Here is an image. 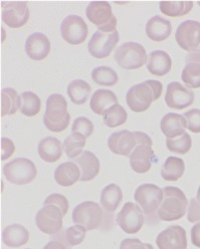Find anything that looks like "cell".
I'll return each mask as SVG.
<instances>
[{
    "mask_svg": "<svg viewBox=\"0 0 200 249\" xmlns=\"http://www.w3.org/2000/svg\"><path fill=\"white\" fill-rule=\"evenodd\" d=\"M163 93V86L160 82L147 80L129 89L126 102L131 111L143 113L147 111L153 102L160 99Z\"/></svg>",
    "mask_w": 200,
    "mask_h": 249,
    "instance_id": "6da1fadb",
    "label": "cell"
},
{
    "mask_svg": "<svg viewBox=\"0 0 200 249\" xmlns=\"http://www.w3.org/2000/svg\"><path fill=\"white\" fill-rule=\"evenodd\" d=\"M164 198L157 211L160 220L171 222L181 219L188 210L189 202L184 192L174 186H167L163 189Z\"/></svg>",
    "mask_w": 200,
    "mask_h": 249,
    "instance_id": "7a4b0ae2",
    "label": "cell"
},
{
    "mask_svg": "<svg viewBox=\"0 0 200 249\" xmlns=\"http://www.w3.org/2000/svg\"><path fill=\"white\" fill-rule=\"evenodd\" d=\"M71 122L66 98L59 93H53L47 100V110L43 116L44 126L51 132L60 133L67 130Z\"/></svg>",
    "mask_w": 200,
    "mask_h": 249,
    "instance_id": "3957f363",
    "label": "cell"
},
{
    "mask_svg": "<svg viewBox=\"0 0 200 249\" xmlns=\"http://www.w3.org/2000/svg\"><path fill=\"white\" fill-rule=\"evenodd\" d=\"M147 53L144 46L138 42H125L115 52V60L123 70H137L147 64Z\"/></svg>",
    "mask_w": 200,
    "mask_h": 249,
    "instance_id": "277c9868",
    "label": "cell"
},
{
    "mask_svg": "<svg viewBox=\"0 0 200 249\" xmlns=\"http://www.w3.org/2000/svg\"><path fill=\"white\" fill-rule=\"evenodd\" d=\"M86 15L87 18L103 33L112 34L117 30V18L109 2L91 1L87 7Z\"/></svg>",
    "mask_w": 200,
    "mask_h": 249,
    "instance_id": "5b68a950",
    "label": "cell"
},
{
    "mask_svg": "<svg viewBox=\"0 0 200 249\" xmlns=\"http://www.w3.org/2000/svg\"><path fill=\"white\" fill-rule=\"evenodd\" d=\"M3 174L12 184L26 185L36 179L37 169L32 160L17 158L4 165Z\"/></svg>",
    "mask_w": 200,
    "mask_h": 249,
    "instance_id": "8992f818",
    "label": "cell"
},
{
    "mask_svg": "<svg viewBox=\"0 0 200 249\" xmlns=\"http://www.w3.org/2000/svg\"><path fill=\"white\" fill-rule=\"evenodd\" d=\"M164 198L163 189L155 184L146 183L140 185L135 191L134 199L144 214L151 216L156 214Z\"/></svg>",
    "mask_w": 200,
    "mask_h": 249,
    "instance_id": "52a82bcc",
    "label": "cell"
},
{
    "mask_svg": "<svg viewBox=\"0 0 200 249\" xmlns=\"http://www.w3.org/2000/svg\"><path fill=\"white\" fill-rule=\"evenodd\" d=\"M104 212L102 207L94 201H85L75 206L73 211V222L82 225L87 230H95L103 222Z\"/></svg>",
    "mask_w": 200,
    "mask_h": 249,
    "instance_id": "ba28073f",
    "label": "cell"
},
{
    "mask_svg": "<svg viewBox=\"0 0 200 249\" xmlns=\"http://www.w3.org/2000/svg\"><path fill=\"white\" fill-rule=\"evenodd\" d=\"M64 216L66 215L60 207L44 202L42 208L36 214V223L41 232L49 235H54L63 228Z\"/></svg>",
    "mask_w": 200,
    "mask_h": 249,
    "instance_id": "9c48e42d",
    "label": "cell"
},
{
    "mask_svg": "<svg viewBox=\"0 0 200 249\" xmlns=\"http://www.w3.org/2000/svg\"><path fill=\"white\" fill-rule=\"evenodd\" d=\"M175 39L180 48L189 53L200 52V21H183L177 27Z\"/></svg>",
    "mask_w": 200,
    "mask_h": 249,
    "instance_id": "30bf717a",
    "label": "cell"
},
{
    "mask_svg": "<svg viewBox=\"0 0 200 249\" xmlns=\"http://www.w3.org/2000/svg\"><path fill=\"white\" fill-rule=\"evenodd\" d=\"M117 223L128 234H136L145 223L144 212L133 202H127L117 215Z\"/></svg>",
    "mask_w": 200,
    "mask_h": 249,
    "instance_id": "8fae6325",
    "label": "cell"
},
{
    "mask_svg": "<svg viewBox=\"0 0 200 249\" xmlns=\"http://www.w3.org/2000/svg\"><path fill=\"white\" fill-rule=\"evenodd\" d=\"M60 35L68 43L72 45H79L87 39L89 28L83 18L72 14L61 22Z\"/></svg>",
    "mask_w": 200,
    "mask_h": 249,
    "instance_id": "7c38bea8",
    "label": "cell"
},
{
    "mask_svg": "<svg viewBox=\"0 0 200 249\" xmlns=\"http://www.w3.org/2000/svg\"><path fill=\"white\" fill-rule=\"evenodd\" d=\"M119 39V33L117 30L112 34H106L97 30L89 41L88 51L91 56L96 58H106L112 53Z\"/></svg>",
    "mask_w": 200,
    "mask_h": 249,
    "instance_id": "4fadbf2b",
    "label": "cell"
},
{
    "mask_svg": "<svg viewBox=\"0 0 200 249\" xmlns=\"http://www.w3.org/2000/svg\"><path fill=\"white\" fill-rule=\"evenodd\" d=\"M194 99V92L178 82H172L167 87L165 103L173 110H184L193 104Z\"/></svg>",
    "mask_w": 200,
    "mask_h": 249,
    "instance_id": "5bb4252c",
    "label": "cell"
},
{
    "mask_svg": "<svg viewBox=\"0 0 200 249\" xmlns=\"http://www.w3.org/2000/svg\"><path fill=\"white\" fill-rule=\"evenodd\" d=\"M156 244L159 249H187L186 231L180 225H171L157 235Z\"/></svg>",
    "mask_w": 200,
    "mask_h": 249,
    "instance_id": "9a60e30c",
    "label": "cell"
},
{
    "mask_svg": "<svg viewBox=\"0 0 200 249\" xmlns=\"http://www.w3.org/2000/svg\"><path fill=\"white\" fill-rule=\"evenodd\" d=\"M2 20L10 28H20L29 19V9L25 1L3 2Z\"/></svg>",
    "mask_w": 200,
    "mask_h": 249,
    "instance_id": "2e32d148",
    "label": "cell"
},
{
    "mask_svg": "<svg viewBox=\"0 0 200 249\" xmlns=\"http://www.w3.org/2000/svg\"><path fill=\"white\" fill-rule=\"evenodd\" d=\"M108 147L114 154L127 157L137 147L136 136L128 130L113 133L108 139Z\"/></svg>",
    "mask_w": 200,
    "mask_h": 249,
    "instance_id": "e0dca14e",
    "label": "cell"
},
{
    "mask_svg": "<svg viewBox=\"0 0 200 249\" xmlns=\"http://www.w3.org/2000/svg\"><path fill=\"white\" fill-rule=\"evenodd\" d=\"M51 49L52 44L49 37L41 33L30 35L25 42V52L28 57L36 61L47 58Z\"/></svg>",
    "mask_w": 200,
    "mask_h": 249,
    "instance_id": "ac0fdd59",
    "label": "cell"
},
{
    "mask_svg": "<svg viewBox=\"0 0 200 249\" xmlns=\"http://www.w3.org/2000/svg\"><path fill=\"white\" fill-rule=\"evenodd\" d=\"M129 158L130 166L134 172L144 174L151 169L152 162L155 159V152L150 146L137 145L129 156Z\"/></svg>",
    "mask_w": 200,
    "mask_h": 249,
    "instance_id": "d6986e66",
    "label": "cell"
},
{
    "mask_svg": "<svg viewBox=\"0 0 200 249\" xmlns=\"http://www.w3.org/2000/svg\"><path fill=\"white\" fill-rule=\"evenodd\" d=\"M81 170V181L88 182L95 179L100 172V161L97 156L90 151H84L78 158L73 159Z\"/></svg>",
    "mask_w": 200,
    "mask_h": 249,
    "instance_id": "ffe728a7",
    "label": "cell"
},
{
    "mask_svg": "<svg viewBox=\"0 0 200 249\" xmlns=\"http://www.w3.org/2000/svg\"><path fill=\"white\" fill-rule=\"evenodd\" d=\"M172 34L171 22L155 15L150 18L146 23V35L147 36L155 42H161L166 40Z\"/></svg>",
    "mask_w": 200,
    "mask_h": 249,
    "instance_id": "44dd1931",
    "label": "cell"
},
{
    "mask_svg": "<svg viewBox=\"0 0 200 249\" xmlns=\"http://www.w3.org/2000/svg\"><path fill=\"white\" fill-rule=\"evenodd\" d=\"M160 129L166 139L178 138L186 133V120L183 115L169 113L162 118Z\"/></svg>",
    "mask_w": 200,
    "mask_h": 249,
    "instance_id": "7402d4cb",
    "label": "cell"
},
{
    "mask_svg": "<svg viewBox=\"0 0 200 249\" xmlns=\"http://www.w3.org/2000/svg\"><path fill=\"white\" fill-rule=\"evenodd\" d=\"M146 65L150 73L164 76L171 71L172 59L164 51H154L149 53Z\"/></svg>",
    "mask_w": 200,
    "mask_h": 249,
    "instance_id": "603a6c76",
    "label": "cell"
},
{
    "mask_svg": "<svg viewBox=\"0 0 200 249\" xmlns=\"http://www.w3.org/2000/svg\"><path fill=\"white\" fill-rule=\"evenodd\" d=\"M39 157L48 163H55L63 155V145L58 139L55 137H47L42 139L38 144Z\"/></svg>",
    "mask_w": 200,
    "mask_h": 249,
    "instance_id": "cb8c5ba5",
    "label": "cell"
},
{
    "mask_svg": "<svg viewBox=\"0 0 200 249\" xmlns=\"http://www.w3.org/2000/svg\"><path fill=\"white\" fill-rule=\"evenodd\" d=\"M55 180L63 187L73 186L81 180V170L73 162H65L56 167L55 171Z\"/></svg>",
    "mask_w": 200,
    "mask_h": 249,
    "instance_id": "d4e9b609",
    "label": "cell"
},
{
    "mask_svg": "<svg viewBox=\"0 0 200 249\" xmlns=\"http://www.w3.org/2000/svg\"><path fill=\"white\" fill-rule=\"evenodd\" d=\"M118 104V98L112 90L97 89L91 98L90 107L95 114L104 116L108 108Z\"/></svg>",
    "mask_w": 200,
    "mask_h": 249,
    "instance_id": "484cf974",
    "label": "cell"
},
{
    "mask_svg": "<svg viewBox=\"0 0 200 249\" xmlns=\"http://www.w3.org/2000/svg\"><path fill=\"white\" fill-rule=\"evenodd\" d=\"M29 240L28 230L18 223L7 226L2 232V242L10 248H18Z\"/></svg>",
    "mask_w": 200,
    "mask_h": 249,
    "instance_id": "4316f807",
    "label": "cell"
},
{
    "mask_svg": "<svg viewBox=\"0 0 200 249\" xmlns=\"http://www.w3.org/2000/svg\"><path fill=\"white\" fill-rule=\"evenodd\" d=\"M123 200V191L117 184L106 186L101 193V205L108 212H114Z\"/></svg>",
    "mask_w": 200,
    "mask_h": 249,
    "instance_id": "83f0119b",
    "label": "cell"
},
{
    "mask_svg": "<svg viewBox=\"0 0 200 249\" xmlns=\"http://www.w3.org/2000/svg\"><path fill=\"white\" fill-rule=\"evenodd\" d=\"M185 164L181 158L168 157L161 167V176L167 182H176L184 174Z\"/></svg>",
    "mask_w": 200,
    "mask_h": 249,
    "instance_id": "f1b7e54d",
    "label": "cell"
},
{
    "mask_svg": "<svg viewBox=\"0 0 200 249\" xmlns=\"http://www.w3.org/2000/svg\"><path fill=\"white\" fill-rule=\"evenodd\" d=\"M21 107V98L18 91L11 88H5L1 91V117L17 114Z\"/></svg>",
    "mask_w": 200,
    "mask_h": 249,
    "instance_id": "f546056e",
    "label": "cell"
},
{
    "mask_svg": "<svg viewBox=\"0 0 200 249\" xmlns=\"http://www.w3.org/2000/svg\"><path fill=\"white\" fill-rule=\"evenodd\" d=\"M91 86L83 80H74L68 86L70 100L75 105H84L91 95Z\"/></svg>",
    "mask_w": 200,
    "mask_h": 249,
    "instance_id": "4dcf8cb0",
    "label": "cell"
},
{
    "mask_svg": "<svg viewBox=\"0 0 200 249\" xmlns=\"http://www.w3.org/2000/svg\"><path fill=\"white\" fill-rule=\"evenodd\" d=\"M160 11L169 18H180L188 14L193 8V1H161Z\"/></svg>",
    "mask_w": 200,
    "mask_h": 249,
    "instance_id": "1f68e13d",
    "label": "cell"
},
{
    "mask_svg": "<svg viewBox=\"0 0 200 249\" xmlns=\"http://www.w3.org/2000/svg\"><path fill=\"white\" fill-rule=\"evenodd\" d=\"M86 146V138L79 133H72L64 142V150L68 158L73 160L83 153Z\"/></svg>",
    "mask_w": 200,
    "mask_h": 249,
    "instance_id": "d6a6232c",
    "label": "cell"
},
{
    "mask_svg": "<svg viewBox=\"0 0 200 249\" xmlns=\"http://www.w3.org/2000/svg\"><path fill=\"white\" fill-rule=\"evenodd\" d=\"M21 107L20 112L26 117H35L41 110V101L36 93L24 91L20 95Z\"/></svg>",
    "mask_w": 200,
    "mask_h": 249,
    "instance_id": "836d02e7",
    "label": "cell"
},
{
    "mask_svg": "<svg viewBox=\"0 0 200 249\" xmlns=\"http://www.w3.org/2000/svg\"><path fill=\"white\" fill-rule=\"evenodd\" d=\"M104 124L109 128H116L125 124L128 119V114L126 110L121 105L116 104L108 108L107 112L103 116Z\"/></svg>",
    "mask_w": 200,
    "mask_h": 249,
    "instance_id": "e575fe53",
    "label": "cell"
},
{
    "mask_svg": "<svg viewBox=\"0 0 200 249\" xmlns=\"http://www.w3.org/2000/svg\"><path fill=\"white\" fill-rule=\"evenodd\" d=\"M91 79L99 86L113 87L118 83L119 76L118 73L111 68L99 67L91 71Z\"/></svg>",
    "mask_w": 200,
    "mask_h": 249,
    "instance_id": "d590c367",
    "label": "cell"
},
{
    "mask_svg": "<svg viewBox=\"0 0 200 249\" xmlns=\"http://www.w3.org/2000/svg\"><path fill=\"white\" fill-rule=\"evenodd\" d=\"M181 80L188 89H199L200 62H186L181 73Z\"/></svg>",
    "mask_w": 200,
    "mask_h": 249,
    "instance_id": "8d00e7d4",
    "label": "cell"
},
{
    "mask_svg": "<svg viewBox=\"0 0 200 249\" xmlns=\"http://www.w3.org/2000/svg\"><path fill=\"white\" fill-rule=\"evenodd\" d=\"M192 146V140L189 134L185 133L182 136L175 139H166V147L167 149L178 155L187 154Z\"/></svg>",
    "mask_w": 200,
    "mask_h": 249,
    "instance_id": "74e56055",
    "label": "cell"
},
{
    "mask_svg": "<svg viewBox=\"0 0 200 249\" xmlns=\"http://www.w3.org/2000/svg\"><path fill=\"white\" fill-rule=\"evenodd\" d=\"M87 229L82 225H73L69 227L65 232V239L69 246H76L81 244L87 234Z\"/></svg>",
    "mask_w": 200,
    "mask_h": 249,
    "instance_id": "f35d334b",
    "label": "cell"
},
{
    "mask_svg": "<svg viewBox=\"0 0 200 249\" xmlns=\"http://www.w3.org/2000/svg\"><path fill=\"white\" fill-rule=\"evenodd\" d=\"M72 133L82 134L86 139L94 133V124L91 120L85 117H79L73 121Z\"/></svg>",
    "mask_w": 200,
    "mask_h": 249,
    "instance_id": "ab89813d",
    "label": "cell"
},
{
    "mask_svg": "<svg viewBox=\"0 0 200 249\" xmlns=\"http://www.w3.org/2000/svg\"><path fill=\"white\" fill-rule=\"evenodd\" d=\"M186 120V128L195 134H200V110L193 108L183 115Z\"/></svg>",
    "mask_w": 200,
    "mask_h": 249,
    "instance_id": "60d3db41",
    "label": "cell"
},
{
    "mask_svg": "<svg viewBox=\"0 0 200 249\" xmlns=\"http://www.w3.org/2000/svg\"><path fill=\"white\" fill-rule=\"evenodd\" d=\"M187 220L190 223L200 222V202L196 198H192L189 201Z\"/></svg>",
    "mask_w": 200,
    "mask_h": 249,
    "instance_id": "b9f144b4",
    "label": "cell"
},
{
    "mask_svg": "<svg viewBox=\"0 0 200 249\" xmlns=\"http://www.w3.org/2000/svg\"><path fill=\"white\" fill-rule=\"evenodd\" d=\"M120 249H154L150 243H143L138 238H126L120 244Z\"/></svg>",
    "mask_w": 200,
    "mask_h": 249,
    "instance_id": "7bdbcfd3",
    "label": "cell"
},
{
    "mask_svg": "<svg viewBox=\"0 0 200 249\" xmlns=\"http://www.w3.org/2000/svg\"><path fill=\"white\" fill-rule=\"evenodd\" d=\"M44 202H48V203H53V204L57 205L58 207L61 208V210L64 211L65 215H67V213L69 211V207H70L69 201L66 196L61 195V194H52L47 197V199L44 200Z\"/></svg>",
    "mask_w": 200,
    "mask_h": 249,
    "instance_id": "ee69618b",
    "label": "cell"
},
{
    "mask_svg": "<svg viewBox=\"0 0 200 249\" xmlns=\"http://www.w3.org/2000/svg\"><path fill=\"white\" fill-rule=\"evenodd\" d=\"M15 146L13 142L8 138L1 139V160L5 161L13 155Z\"/></svg>",
    "mask_w": 200,
    "mask_h": 249,
    "instance_id": "f6af8a7d",
    "label": "cell"
},
{
    "mask_svg": "<svg viewBox=\"0 0 200 249\" xmlns=\"http://www.w3.org/2000/svg\"><path fill=\"white\" fill-rule=\"evenodd\" d=\"M190 236H191V242L192 244L197 247L200 248V222L195 223L190 231Z\"/></svg>",
    "mask_w": 200,
    "mask_h": 249,
    "instance_id": "bcb514c9",
    "label": "cell"
},
{
    "mask_svg": "<svg viewBox=\"0 0 200 249\" xmlns=\"http://www.w3.org/2000/svg\"><path fill=\"white\" fill-rule=\"evenodd\" d=\"M136 139H137V145H147L152 147L153 142H152V139L145 133L143 132H134Z\"/></svg>",
    "mask_w": 200,
    "mask_h": 249,
    "instance_id": "7dc6e473",
    "label": "cell"
},
{
    "mask_svg": "<svg viewBox=\"0 0 200 249\" xmlns=\"http://www.w3.org/2000/svg\"><path fill=\"white\" fill-rule=\"evenodd\" d=\"M43 249H67V246L61 241L52 240L43 247Z\"/></svg>",
    "mask_w": 200,
    "mask_h": 249,
    "instance_id": "c3c4849f",
    "label": "cell"
},
{
    "mask_svg": "<svg viewBox=\"0 0 200 249\" xmlns=\"http://www.w3.org/2000/svg\"><path fill=\"white\" fill-rule=\"evenodd\" d=\"M186 62H200V52L190 53L186 56Z\"/></svg>",
    "mask_w": 200,
    "mask_h": 249,
    "instance_id": "681fc988",
    "label": "cell"
},
{
    "mask_svg": "<svg viewBox=\"0 0 200 249\" xmlns=\"http://www.w3.org/2000/svg\"><path fill=\"white\" fill-rule=\"evenodd\" d=\"M196 199L200 202V186H199V188H198V190H197V194H196Z\"/></svg>",
    "mask_w": 200,
    "mask_h": 249,
    "instance_id": "f907efd6",
    "label": "cell"
}]
</instances>
